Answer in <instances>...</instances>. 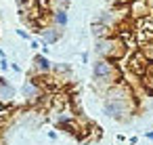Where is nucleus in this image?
Segmentation results:
<instances>
[{
	"instance_id": "obj_19",
	"label": "nucleus",
	"mask_w": 153,
	"mask_h": 145,
	"mask_svg": "<svg viewBox=\"0 0 153 145\" xmlns=\"http://www.w3.org/2000/svg\"><path fill=\"white\" fill-rule=\"evenodd\" d=\"M151 84H153V78H151Z\"/></svg>"
},
{
	"instance_id": "obj_20",
	"label": "nucleus",
	"mask_w": 153,
	"mask_h": 145,
	"mask_svg": "<svg viewBox=\"0 0 153 145\" xmlns=\"http://www.w3.org/2000/svg\"><path fill=\"white\" fill-rule=\"evenodd\" d=\"M151 105H153V101H151Z\"/></svg>"
},
{
	"instance_id": "obj_17",
	"label": "nucleus",
	"mask_w": 153,
	"mask_h": 145,
	"mask_svg": "<svg viewBox=\"0 0 153 145\" xmlns=\"http://www.w3.org/2000/svg\"><path fill=\"white\" fill-rule=\"evenodd\" d=\"M147 2V9H149V13H153V0H145Z\"/></svg>"
},
{
	"instance_id": "obj_13",
	"label": "nucleus",
	"mask_w": 153,
	"mask_h": 145,
	"mask_svg": "<svg viewBox=\"0 0 153 145\" xmlns=\"http://www.w3.org/2000/svg\"><path fill=\"white\" fill-rule=\"evenodd\" d=\"M17 36H21L23 40H32V36H30V34H27L25 30H17Z\"/></svg>"
},
{
	"instance_id": "obj_18",
	"label": "nucleus",
	"mask_w": 153,
	"mask_h": 145,
	"mask_svg": "<svg viewBox=\"0 0 153 145\" xmlns=\"http://www.w3.org/2000/svg\"><path fill=\"white\" fill-rule=\"evenodd\" d=\"M145 137H147L149 141H153V130H149V132H145Z\"/></svg>"
},
{
	"instance_id": "obj_6",
	"label": "nucleus",
	"mask_w": 153,
	"mask_h": 145,
	"mask_svg": "<svg viewBox=\"0 0 153 145\" xmlns=\"http://www.w3.org/2000/svg\"><path fill=\"white\" fill-rule=\"evenodd\" d=\"M40 44L42 46H51V44H55V42H59V38H61V30H57L55 25H44V28H40Z\"/></svg>"
},
{
	"instance_id": "obj_1",
	"label": "nucleus",
	"mask_w": 153,
	"mask_h": 145,
	"mask_svg": "<svg viewBox=\"0 0 153 145\" xmlns=\"http://www.w3.org/2000/svg\"><path fill=\"white\" fill-rule=\"evenodd\" d=\"M103 97H105L103 99V114L107 118H113V120H126L136 107L134 93L124 82L113 84L109 90L103 93Z\"/></svg>"
},
{
	"instance_id": "obj_8",
	"label": "nucleus",
	"mask_w": 153,
	"mask_h": 145,
	"mask_svg": "<svg viewBox=\"0 0 153 145\" xmlns=\"http://www.w3.org/2000/svg\"><path fill=\"white\" fill-rule=\"evenodd\" d=\"M147 67H149V61H147V57H145L143 53H136V55L130 59V63H128V70L134 72L136 76H143V74L147 72Z\"/></svg>"
},
{
	"instance_id": "obj_3",
	"label": "nucleus",
	"mask_w": 153,
	"mask_h": 145,
	"mask_svg": "<svg viewBox=\"0 0 153 145\" xmlns=\"http://www.w3.org/2000/svg\"><path fill=\"white\" fill-rule=\"evenodd\" d=\"M94 55L99 59H107V61H120L126 55V42L120 36H107L94 42Z\"/></svg>"
},
{
	"instance_id": "obj_7",
	"label": "nucleus",
	"mask_w": 153,
	"mask_h": 145,
	"mask_svg": "<svg viewBox=\"0 0 153 145\" xmlns=\"http://www.w3.org/2000/svg\"><path fill=\"white\" fill-rule=\"evenodd\" d=\"M32 67L38 76H48L53 74V63L48 61V57H44L42 53H36L34 55V61H32Z\"/></svg>"
},
{
	"instance_id": "obj_11",
	"label": "nucleus",
	"mask_w": 153,
	"mask_h": 145,
	"mask_svg": "<svg viewBox=\"0 0 153 145\" xmlns=\"http://www.w3.org/2000/svg\"><path fill=\"white\" fill-rule=\"evenodd\" d=\"M92 34H94V38H97V40L107 38V36H113V34H111V30H109V28H105V25H101V23H92Z\"/></svg>"
},
{
	"instance_id": "obj_5",
	"label": "nucleus",
	"mask_w": 153,
	"mask_h": 145,
	"mask_svg": "<svg viewBox=\"0 0 153 145\" xmlns=\"http://www.w3.org/2000/svg\"><path fill=\"white\" fill-rule=\"evenodd\" d=\"M15 97H17L15 86H13V84H11L7 78H2V76H0V105H4V107L13 105Z\"/></svg>"
},
{
	"instance_id": "obj_4",
	"label": "nucleus",
	"mask_w": 153,
	"mask_h": 145,
	"mask_svg": "<svg viewBox=\"0 0 153 145\" xmlns=\"http://www.w3.org/2000/svg\"><path fill=\"white\" fill-rule=\"evenodd\" d=\"M21 95H23L25 103H36V101H40V99H42V86H40V82L34 80V78H27V80L23 82V86H21Z\"/></svg>"
},
{
	"instance_id": "obj_15",
	"label": "nucleus",
	"mask_w": 153,
	"mask_h": 145,
	"mask_svg": "<svg viewBox=\"0 0 153 145\" xmlns=\"http://www.w3.org/2000/svg\"><path fill=\"white\" fill-rule=\"evenodd\" d=\"M30 46L32 49H40V40H30Z\"/></svg>"
},
{
	"instance_id": "obj_14",
	"label": "nucleus",
	"mask_w": 153,
	"mask_h": 145,
	"mask_svg": "<svg viewBox=\"0 0 153 145\" xmlns=\"http://www.w3.org/2000/svg\"><path fill=\"white\" fill-rule=\"evenodd\" d=\"M0 70H2V72L9 70V61H7V57H4V59H0Z\"/></svg>"
},
{
	"instance_id": "obj_2",
	"label": "nucleus",
	"mask_w": 153,
	"mask_h": 145,
	"mask_svg": "<svg viewBox=\"0 0 153 145\" xmlns=\"http://www.w3.org/2000/svg\"><path fill=\"white\" fill-rule=\"evenodd\" d=\"M92 78H94V86L99 90H109L113 84L122 82V72L117 67V63L107 61V59H97L92 63Z\"/></svg>"
},
{
	"instance_id": "obj_10",
	"label": "nucleus",
	"mask_w": 153,
	"mask_h": 145,
	"mask_svg": "<svg viewBox=\"0 0 153 145\" xmlns=\"http://www.w3.org/2000/svg\"><path fill=\"white\" fill-rule=\"evenodd\" d=\"M51 23H53L57 30L67 28V23H69V13L63 11V9H55V11H51Z\"/></svg>"
},
{
	"instance_id": "obj_9",
	"label": "nucleus",
	"mask_w": 153,
	"mask_h": 145,
	"mask_svg": "<svg viewBox=\"0 0 153 145\" xmlns=\"http://www.w3.org/2000/svg\"><path fill=\"white\" fill-rule=\"evenodd\" d=\"M126 9H128V13H130L136 21L149 15V9H147V2H145V0H130Z\"/></svg>"
},
{
	"instance_id": "obj_12",
	"label": "nucleus",
	"mask_w": 153,
	"mask_h": 145,
	"mask_svg": "<svg viewBox=\"0 0 153 145\" xmlns=\"http://www.w3.org/2000/svg\"><path fill=\"white\" fill-rule=\"evenodd\" d=\"M48 2H51L53 11H55V9H63V11H67L69 4H71V0H48Z\"/></svg>"
},
{
	"instance_id": "obj_16",
	"label": "nucleus",
	"mask_w": 153,
	"mask_h": 145,
	"mask_svg": "<svg viewBox=\"0 0 153 145\" xmlns=\"http://www.w3.org/2000/svg\"><path fill=\"white\" fill-rule=\"evenodd\" d=\"M9 67H11V70H13V72H17V74H19V72H21V67H19V65H17V63H9Z\"/></svg>"
}]
</instances>
